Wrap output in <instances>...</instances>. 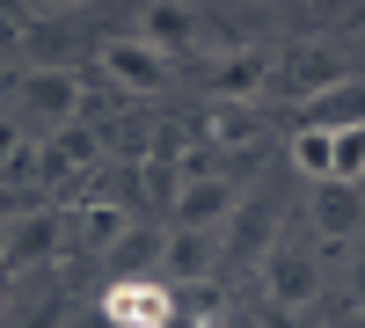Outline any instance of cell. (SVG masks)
Segmentation results:
<instances>
[{"label":"cell","instance_id":"19","mask_svg":"<svg viewBox=\"0 0 365 328\" xmlns=\"http://www.w3.org/2000/svg\"><path fill=\"white\" fill-rule=\"evenodd\" d=\"M22 146H29V139H22V125H15V117H0V168H8Z\"/></svg>","mask_w":365,"mask_h":328},{"label":"cell","instance_id":"16","mask_svg":"<svg viewBox=\"0 0 365 328\" xmlns=\"http://www.w3.org/2000/svg\"><path fill=\"white\" fill-rule=\"evenodd\" d=\"M285 161H292L299 175H307V183H329V132H322V125H292Z\"/></svg>","mask_w":365,"mask_h":328},{"label":"cell","instance_id":"20","mask_svg":"<svg viewBox=\"0 0 365 328\" xmlns=\"http://www.w3.org/2000/svg\"><path fill=\"white\" fill-rule=\"evenodd\" d=\"M256 328H299V314H285V307H263V314H256Z\"/></svg>","mask_w":365,"mask_h":328},{"label":"cell","instance_id":"22","mask_svg":"<svg viewBox=\"0 0 365 328\" xmlns=\"http://www.w3.org/2000/svg\"><path fill=\"white\" fill-rule=\"evenodd\" d=\"M351 328H365V307H351Z\"/></svg>","mask_w":365,"mask_h":328},{"label":"cell","instance_id":"15","mask_svg":"<svg viewBox=\"0 0 365 328\" xmlns=\"http://www.w3.org/2000/svg\"><path fill=\"white\" fill-rule=\"evenodd\" d=\"M329 183H365V125L329 132Z\"/></svg>","mask_w":365,"mask_h":328},{"label":"cell","instance_id":"5","mask_svg":"<svg viewBox=\"0 0 365 328\" xmlns=\"http://www.w3.org/2000/svg\"><path fill=\"white\" fill-rule=\"evenodd\" d=\"M220 263H227L220 226H168V241H161V285H205Z\"/></svg>","mask_w":365,"mask_h":328},{"label":"cell","instance_id":"12","mask_svg":"<svg viewBox=\"0 0 365 328\" xmlns=\"http://www.w3.org/2000/svg\"><path fill=\"white\" fill-rule=\"evenodd\" d=\"M299 110V125H322V132H336V125H365V80H329L322 95H307V102H292Z\"/></svg>","mask_w":365,"mask_h":328},{"label":"cell","instance_id":"2","mask_svg":"<svg viewBox=\"0 0 365 328\" xmlns=\"http://www.w3.org/2000/svg\"><path fill=\"white\" fill-rule=\"evenodd\" d=\"M96 66H103L110 88H125V95H161L168 88V51H154L146 37H103Z\"/></svg>","mask_w":365,"mask_h":328},{"label":"cell","instance_id":"14","mask_svg":"<svg viewBox=\"0 0 365 328\" xmlns=\"http://www.w3.org/2000/svg\"><path fill=\"white\" fill-rule=\"evenodd\" d=\"M270 51H227V66L212 73V102H256V88H270Z\"/></svg>","mask_w":365,"mask_h":328},{"label":"cell","instance_id":"4","mask_svg":"<svg viewBox=\"0 0 365 328\" xmlns=\"http://www.w3.org/2000/svg\"><path fill=\"white\" fill-rule=\"evenodd\" d=\"M307 219H314V241H322V255H351V241H358V219H365V197H358V183H314V197H307Z\"/></svg>","mask_w":365,"mask_h":328},{"label":"cell","instance_id":"1","mask_svg":"<svg viewBox=\"0 0 365 328\" xmlns=\"http://www.w3.org/2000/svg\"><path fill=\"white\" fill-rule=\"evenodd\" d=\"M263 300L285 307V314H307L322 300V255L299 248V241H270L263 248Z\"/></svg>","mask_w":365,"mask_h":328},{"label":"cell","instance_id":"3","mask_svg":"<svg viewBox=\"0 0 365 328\" xmlns=\"http://www.w3.org/2000/svg\"><path fill=\"white\" fill-rule=\"evenodd\" d=\"M103 314H110V328H175V285H161V277H117L103 292Z\"/></svg>","mask_w":365,"mask_h":328},{"label":"cell","instance_id":"7","mask_svg":"<svg viewBox=\"0 0 365 328\" xmlns=\"http://www.w3.org/2000/svg\"><path fill=\"white\" fill-rule=\"evenodd\" d=\"M103 161V132L88 125V117H66V125H51L44 146H37V175L44 183H58V175H81Z\"/></svg>","mask_w":365,"mask_h":328},{"label":"cell","instance_id":"23","mask_svg":"<svg viewBox=\"0 0 365 328\" xmlns=\"http://www.w3.org/2000/svg\"><path fill=\"white\" fill-rule=\"evenodd\" d=\"M241 328H256V321H241Z\"/></svg>","mask_w":365,"mask_h":328},{"label":"cell","instance_id":"9","mask_svg":"<svg viewBox=\"0 0 365 328\" xmlns=\"http://www.w3.org/2000/svg\"><path fill=\"white\" fill-rule=\"evenodd\" d=\"M234 204H241V190L227 175H182V190L168 204V226H227Z\"/></svg>","mask_w":365,"mask_h":328},{"label":"cell","instance_id":"18","mask_svg":"<svg viewBox=\"0 0 365 328\" xmlns=\"http://www.w3.org/2000/svg\"><path fill=\"white\" fill-rule=\"evenodd\" d=\"M344 285H351V307H365V241H351V277Z\"/></svg>","mask_w":365,"mask_h":328},{"label":"cell","instance_id":"17","mask_svg":"<svg viewBox=\"0 0 365 328\" xmlns=\"http://www.w3.org/2000/svg\"><path fill=\"white\" fill-rule=\"evenodd\" d=\"M81 226H88V241H96V248H110V241H125L132 212H125V204H88V212H81Z\"/></svg>","mask_w":365,"mask_h":328},{"label":"cell","instance_id":"8","mask_svg":"<svg viewBox=\"0 0 365 328\" xmlns=\"http://www.w3.org/2000/svg\"><path fill=\"white\" fill-rule=\"evenodd\" d=\"M66 248V219L58 212H22L15 226H0V270H29Z\"/></svg>","mask_w":365,"mask_h":328},{"label":"cell","instance_id":"11","mask_svg":"<svg viewBox=\"0 0 365 328\" xmlns=\"http://www.w3.org/2000/svg\"><path fill=\"white\" fill-rule=\"evenodd\" d=\"M132 37H146V44L168 51V58L175 51H197V8H190V0H146Z\"/></svg>","mask_w":365,"mask_h":328},{"label":"cell","instance_id":"10","mask_svg":"<svg viewBox=\"0 0 365 328\" xmlns=\"http://www.w3.org/2000/svg\"><path fill=\"white\" fill-rule=\"evenodd\" d=\"M329 80H344V66L329 58V44H299V51H285L278 66H270V88H278L285 102H307V95H322Z\"/></svg>","mask_w":365,"mask_h":328},{"label":"cell","instance_id":"21","mask_svg":"<svg viewBox=\"0 0 365 328\" xmlns=\"http://www.w3.org/2000/svg\"><path fill=\"white\" fill-rule=\"evenodd\" d=\"M29 8H51V15H66V8H81V0H29Z\"/></svg>","mask_w":365,"mask_h":328},{"label":"cell","instance_id":"13","mask_svg":"<svg viewBox=\"0 0 365 328\" xmlns=\"http://www.w3.org/2000/svg\"><path fill=\"white\" fill-rule=\"evenodd\" d=\"M205 139H212V154H249L263 139V110L256 102H212L205 110Z\"/></svg>","mask_w":365,"mask_h":328},{"label":"cell","instance_id":"6","mask_svg":"<svg viewBox=\"0 0 365 328\" xmlns=\"http://www.w3.org/2000/svg\"><path fill=\"white\" fill-rule=\"evenodd\" d=\"M15 102H22L29 117H44V132L88 110V95H81V73H73V66H37V73H22V80H15Z\"/></svg>","mask_w":365,"mask_h":328}]
</instances>
